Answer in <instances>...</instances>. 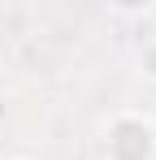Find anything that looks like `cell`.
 Listing matches in <instances>:
<instances>
[{
  "label": "cell",
  "instance_id": "cell-3",
  "mask_svg": "<svg viewBox=\"0 0 156 160\" xmlns=\"http://www.w3.org/2000/svg\"><path fill=\"white\" fill-rule=\"evenodd\" d=\"M4 160H35V156H4Z\"/></svg>",
  "mask_w": 156,
  "mask_h": 160
},
{
  "label": "cell",
  "instance_id": "cell-2",
  "mask_svg": "<svg viewBox=\"0 0 156 160\" xmlns=\"http://www.w3.org/2000/svg\"><path fill=\"white\" fill-rule=\"evenodd\" d=\"M134 74L148 82V87H156V39H148V43L139 48V56H134Z\"/></svg>",
  "mask_w": 156,
  "mask_h": 160
},
{
  "label": "cell",
  "instance_id": "cell-1",
  "mask_svg": "<svg viewBox=\"0 0 156 160\" xmlns=\"http://www.w3.org/2000/svg\"><path fill=\"white\" fill-rule=\"evenodd\" d=\"M96 160H156V117L122 104L96 126Z\"/></svg>",
  "mask_w": 156,
  "mask_h": 160
}]
</instances>
